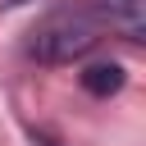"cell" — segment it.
<instances>
[{
	"label": "cell",
	"mask_w": 146,
	"mask_h": 146,
	"mask_svg": "<svg viewBox=\"0 0 146 146\" xmlns=\"http://www.w3.org/2000/svg\"><path fill=\"white\" fill-rule=\"evenodd\" d=\"M100 41V18L91 9H55L36 32H32V55L41 64H73Z\"/></svg>",
	"instance_id": "obj_1"
},
{
	"label": "cell",
	"mask_w": 146,
	"mask_h": 146,
	"mask_svg": "<svg viewBox=\"0 0 146 146\" xmlns=\"http://www.w3.org/2000/svg\"><path fill=\"white\" fill-rule=\"evenodd\" d=\"M91 14L110 27H119L132 41H141V32H146V0H96Z\"/></svg>",
	"instance_id": "obj_2"
},
{
	"label": "cell",
	"mask_w": 146,
	"mask_h": 146,
	"mask_svg": "<svg viewBox=\"0 0 146 146\" xmlns=\"http://www.w3.org/2000/svg\"><path fill=\"white\" fill-rule=\"evenodd\" d=\"M119 87H123V68L119 64H91L82 73V91L87 96H114Z\"/></svg>",
	"instance_id": "obj_3"
},
{
	"label": "cell",
	"mask_w": 146,
	"mask_h": 146,
	"mask_svg": "<svg viewBox=\"0 0 146 146\" xmlns=\"http://www.w3.org/2000/svg\"><path fill=\"white\" fill-rule=\"evenodd\" d=\"M0 5H27V0H0Z\"/></svg>",
	"instance_id": "obj_4"
}]
</instances>
